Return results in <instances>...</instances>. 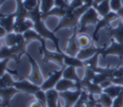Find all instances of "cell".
I'll use <instances>...</instances> for the list:
<instances>
[{"instance_id":"ffe728a7","label":"cell","mask_w":123,"mask_h":107,"mask_svg":"<svg viewBox=\"0 0 123 107\" xmlns=\"http://www.w3.org/2000/svg\"><path fill=\"white\" fill-rule=\"evenodd\" d=\"M62 78H67V79L73 80V81L76 82L77 83H79V84L81 85L82 78H80L79 77L77 72H76V68H74V67H66L65 69H64Z\"/></svg>"},{"instance_id":"e0dca14e","label":"cell","mask_w":123,"mask_h":107,"mask_svg":"<svg viewBox=\"0 0 123 107\" xmlns=\"http://www.w3.org/2000/svg\"><path fill=\"white\" fill-rule=\"evenodd\" d=\"M81 86L84 89L87 90L89 94H98L99 95L100 94L103 93V88L99 84H96V83H93L92 81H84L82 79L81 81Z\"/></svg>"},{"instance_id":"cb8c5ba5","label":"cell","mask_w":123,"mask_h":107,"mask_svg":"<svg viewBox=\"0 0 123 107\" xmlns=\"http://www.w3.org/2000/svg\"><path fill=\"white\" fill-rule=\"evenodd\" d=\"M123 90V86L121 85H117V84H111L110 86H108L107 88H104L103 92L106 93L107 94H109L111 97H112L113 99H115L116 97H117L120 94L121 91Z\"/></svg>"},{"instance_id":"74e56055","label":"cell","mask_w":123,"mask_h":107,"mask_svg":"<svg viewBox=\"0 0 123 107\" xmlns=\"http://www.w3.org/2000/svg\"><path fill=\"white\" fill-rule=\"evenodd\" d=\"M111 9L113 12H117L122 6H121V0H111L110 1Z\"/></svg>"},{"instance_id":"8d00e7d4","label":"cell","mask_w":123,"mask_h":107,"mask_svg":"<svg viewBox=\"0 0 123 107\" xmlns=\"http://www.w3.org/2000/svg\"><path fill=\"white\" fill-rule=\"evenodd\" d=\"M96 73L92 69H89V68H85V73H84V78H82L84 81H93L94 79V77L95 76Z\"/></svg>"},{"instance_id":"3957f363","label":"cell","mask_w":123,"mask_h":107,"mask_svg":"<svg viewBox=\"0 0 123 107\" xmlns=\"http://www.w3.org/2000/svg\"><path fill=\"white\" fill-rule=\"evenodd\" d=\"M99 14L94 7H90L80 18L79 20V32L82 33L86 30L89 25H96L99 22Z\"/></svg>"},{"instance_id":"277c9868","label":"cell","mask_w":123,"mask_h":107,"mask_svg":"<svg viewBox=\"0 0 123 107\" xmlns=\"http://www.w3.org/2000/svg\"><path fill=\"white\" fill-rule=\"evenodd\" d=\"M39 51L43 55L42 61L45 63L49 62L56 63L60 67H64V56L65 53H60L58 51H51L46 48V46H41L39 48Z\"/></svg>"},{"instance_id":"bcb514c9","label":"cell","mask_w":123,"mask_h":107,"mask_svg":"<svg viewBox=\"0 0 123 107\" xmlns=\"http://www.w3.org/2000/svg\"><path fill=\"white\" fill-rule=\"evenodd\" d=\"M102 1H104V0H94V4H93V7L95 8L96 6L98 5L99 4H100Z\"/></svg>"},{"instance_id":"f1b7e54d","label":"cell","mask_w":123,"mask_h":107,"mask_svg":"<svg viewBox=\"0 0 123 107\" xmlns=\"http://www.w3.org/2000/svg\"><path fill=\"white\" fill-rule=\"evenodd\" d=\"M14 81L12 78L10 73H5L4 75L1 76V83H0V88H6V87H14Z\"/></svg>"},{"instance_id":"603a6c76","label":"cell","mask_w":123,"mask_h":107,"mask_svg":"<svg viewBox=\"0 0 123 107\" xmlns=\"http://www.w3.org/2000/svg\"><path fill=\"white\" fill-rule=\"evenodd\" d=\"M110 1L111 0H104L100 4H99L94 9L98 12V14L100 16L104 17V16L107 15L110 12H111V5H110Z\"/></svg>"},{"instance_id":"60d3db41","label":"cell","mask_w":123,"mask_h":107,"mask_svg":"<svg viewBox=\"0 0 123 107\" xmlns=\"http://www.w3.org/2000/svg\"><path fill=\"white\" fill-rule=\"evenodd\" d=\"M55 7L68 9L69 8V3L67 0H55Z\"/></svg>"},{"instance_id":"ac0fdd59","label":"cell","mask_w":123,"mask_h":107,"mask_svg":"<svg viewBox=\"0 0 123 107\" xmlns=\"http://www.w3.org/2000/svg\"><path fill=\"white\" fill-rule=\"evenodd\" d=\"M46 93V101H47V107H57L59 104V92L55 88H51Z\"/></svg>"},{"instance_id":"52a82bcc","label":"cell","mask_w":123,"mask_h":107,"mask_svg":"<svg viewBox=\"0 0 123 107\" xmlns=\"http://www.w3.org/2000/svg\"><path fill=\"white\" fill-rule=\"evenodd\" d=\"M100 55L103 58H105L109 55H116L120 59H123V44L117 42L114 39H111V44L110 46L101 47Z\"/></svg>"},{"instance_id":"5b68a950","label":"cell","mask_w":123,"mask_h":107,"mask_svg":"<svg viewBox=\"0 0 123 107\" xmlns=\"http://www.w3.org/2000/svg\"><path fill=\"white\" fill-rule=\"evenodd\" d=\"M26 56H27L29 62L31 63V71L30 75L28 76V80L31 81V83H35V84L38 85V86H41L42 83H44V78L43 76L41 74V69H40L39 65L37 64L36 61L29 54V53H26Z\"/></svg>"},{"instance_id":"44dd1931","label":"cell","mask_w":123,"mask_h":107,"mask_svg":"<svg viewBox=\"0 0 123 107\" xmlns=\"http://www.w3.org/2000/svg\"><path fill=\"white\" fill-rule=\"evenodd\" d=\"M64 65L66 67H74V68H84V61L79 60L77 57H72L65 54L64 56Z\"/></svg>"},{"instance_id":"4316f807","label":"cell","mask_w":123,"mask_h":107,"mask_svg":"<svg viewBox=\"0 0 123 107\" xmlns=\"http://www.w3.org/2000/svg\"><path fill=\"white\" fill-rule=\"evenodd\" d=\"M99 96V97L98 99V102H99V105H103L104 107H112L113 101H114V99L112 97H111L109 94L104 93V92L100 94Z\"/></svg>"},{"instance_id":"9c48e42d","label":"cell","mask_w":123,"mask_h":107,"mask_svg":"<svg viewBox=\"0 0 123 107\" xmlns=\"http://www.w3.org/2000/svg\"><path fill=\"white\" fill-rule=\"evenodd\" d=\"M66 66L62 67V68L58 71H54L51 73L49 74V77L46 80H45L44 83L41 86V88L44 91H47L51 88H55L56 83L60 81L61 78H62V75H63V72L65 69Z\"/></svg>"},{"instance_id":"ba28073f","label":"cell","mask_w":123,"mask_h":107,"mask_svg":"<svg viewBox=\"0 0 123 107\" xmlns=\"http://www.w3.org/2000/svg\"><path fill=\"white\" fill-rule=\"evenodd\" d=\"M83 88H76L75 90H67L59 92V96L64 100V107H74L82 94Z\"/></svg>"},{"instance_id":"f546056e","label":"cell","mask_w":123,"mask_h":107,"mask_svg":"<svg viewBox=\"0 0 123 107\" xmlns=\"http://www.w3.org/2000/svg\"><path fill=\"white\" fill-rule=\"evenodd\" d=\"M18 41H19V35H18V33H8L7 36H5V44L9 47H12L14 46H16L18 44Z\"/></svg>"},{"instance_id":"30bf717a","label":"cell","mask_w":123,"mask_h":107,"mask_svg":"<svg viewBox=\"0 0 123 107\" xmlns=\"http://www.w3.org/2000/svg\"><path fill=\"white\" fill-rule=\"evenodd\" d=\"M14 87H15L20 92L28 94H35L36 92L39 91L40 89H41V86H38V85L31 83L28 79L15 81Z\"/></svg>"},{"instance_id":"ab89813d","label":"cell","mask_w":123,"mask_h":107,"mask_svg":"<svg viewBox=\"0 0 123 107\" xmlns=\"http://www.w3.org/2000/svg\"><path fill=\"white\" fill-rule=\"evenodd\" d=\"M84 0H72L69 4V8L72 9H76L84 5Z\"/></svg>"},{"instance_id":"ee69618b","label":"cell","mask_w":123,"mask_h":107,"mask_svg":"<svg viewBox=\"0 0 123 107\" xmlns=\"http://www.w3.org/2000/svg\"><path fill=\"white\" fill-rule=\"evenodd\" d=\"M7 34H8V32L6 31V30L0 26V37L2 38V37H4V36H6Z\"/></svg>"},{"instance_id":"4fadbf2b","label":"cell","mask_w":123,"mask_h":107,"mask_svg":"<svg viewBox=\"0 0 123 107\" xmlns=\"http://www.w3.org/2000/svg\"><path fill=\"white\" fill-rule=\"evenodd\" d=\"M16 14L15 12L7 15H4L1 14L0 17V26L6 30L8 33L14 32V24H15Z\"/></svg>"},{"instance_id":"6da1fadb","label":"cell","mask_w":123,"mask_h":107,"mask_svg":"<svg viewBox=\"0 0 123 107\" xmlns=\"http://www.w3.org/2000/svg\"><path fill=\"white\" fill-rule=\"evenodd\" d=\"M90 7H92L89 4H84L82 7L76 9H72L70 8L67 9V14L64 17H62L56 25V27L53 30V32L60 31L63 28H74L77 27L78 25L79 24L80 18L88 9Z\"/></svg>"},{"instance_id":"9a60e30c","label":"cell","mask_w":123,"mask_h":107,"mask_svg":"<svg viewBox=\"0 0 123 107\" xmlns=\"http://www.w3.org/2000/svg\"><path fill=\"white\" fill-rule=\"evenodd\" d=\"M106 30L108 36L111 39H114L117 42L123 44V21L118 24L117 27L111 28V26H108Z\"/></svg>"},{"instance_id":"681fc988","label":"cell","mask_w":123,"mask_h":107,"mask_svg":"<svg viewBox=\"0 0 123 107\" xmlns=\"http://www.w3.org/2000/svg\"><path fill=\"white\" fill-rule=\"evenodd\" d=\"M67 1H68V2L69 3V4H70V2H71V1H72V0H67Z\"/></svg>"},{"instance_id":"8992f818","label":"cell","mask_w":123,"mask_h":107,"mask_svg":"<svg viewBox=\"0 0 123 107\" xmlns=\"http://www.w3.org/2000/svg\"><path fill=\"white\" fill-rule=\"evenodd\" d=\"M118 18H119L118 14H116V12H113V11L110 12L107 15L102 17V19H99V22H98L97 25H95V28H94V31L92 35L93 41H98V40H99L98 35H99V31H100L101 29H103V28H107L108 26H110V23H111V21L115 20V19H118Z\"/></svg>"},{"instance_id":"c3c4849f","label":"cell","mask_w":123,"mask_h":107,"mask_svg":"<svg viewBox=\"0 0 123 107\" xmlns=\"http://www.w3.org/2000/svg\"><path fill=\"white\" fill-rule=\"evenodd\" d=\"M4 1H5V0H1V4H3V3H4Z\"/></svg>"},{"instance_id":"d6a6232c","label":"cell","mask_w":123,"mask_h":107,"mask_svg":"<svg viewBox=\"0 0 123 107\" xmlns=\"http://www.w3.org/2000/svg\"><path fill=\"white\" fill-rule=\"evenodd\" d=\"M10 61L9 58H5V59H2L1 60V63H0V68H1V76L4 75L5 73H14V74H17V72L16 71H10V70L8 69L7 68V64Z\"/></svg>"},{"instance_id":"b9f144b4","label":"cell","mask_w":123,"mask_h":107,"mask_svg":"<svg viewBox=\"0 0 123 107\" xmlns=\"http://www.w3.org/2000/svg\"><path fill=\"white\" fill-rule=\"evenodd\" d=\"M111 81L114 84H117V85H121L123 86V76L120 77V78H111Z\"/></svg>"},{"instance_id":"7a4b0ae2","label":"cell","mask_w":123,"mask_h":107,"mask_svg":"<svg viewBox=\"0 0 123 107\" xmlns=\"http://www.w3.org/2000/svg\"><path fill=\"white\" fill-rule=\"evenodd\" d=\"M34 30L40 34L43 38L45 39H49L54 43V46L56 49V51L60 53H65L62 51L59 46V40L58 38L55 36V33L53 31H50L47 27L46 26V25L44 24V20L43 19H39V20L34 22Z\"/></svg>"},{"instance_id":"f6af8a7d","label":"cell","mask_w":123,"mask_h":107,"mask_svg":"<svg viewBox=\"0 0 123 107\" xmlns=\"http://www.w3.org/2000/svg\"><path fill=\"white\" fill-rule=\"evenodd\" d=\"M116 14H118L119 18H122V19H123V7H121V9H120L119 10L116 12Z\"/></svg>"},{"instance_id":"8fae6325","label":"cell","mask_w":123,"mask_h":107,"mask_svg":"<svg viewBox=\"0 0 123 107\" xmlns=\"http://www.w3.org/2000/svg\"><path fill=\"white\" fill-rule=\"evenodd\" d=\"M78 26L74 28V33L71 36V37L68 39V46L65 50V54L68 55V56L72 57H77L78 53L80 51V46L78 44Z\"/></svg>"},{"instance_id":"836d02e7","label":"cell","mask_w":123,"mask_h":107,"mask_svg":"<svg viewBox=\"0 0 123 107\" xmlns=\"http://www.w3.org/2000/svg\"><path fill=\"white\" fill-rule=\"evenodd\" d=\"M108 78H110L108 77V75L105 74V73H96L95 76L94 77V79H93V83H96V84L100 85L102 83H104L105 80H107Z\"/></svg>"},{"instance_id":"d4e9b609","label":"cell","mask_w":123,"mask_h":107,"mask_svg":"<svg viewBox=\"0 0 123 107\" xmlns=\"http://www.w3.org/2000/svg\"><path fill=\"white\" fill-rule=\"evenodd\" d=\"M66 14H67V9H62V8H58V7H54L49 12L46 13V14H43L42 19L43 20H45L48 16H58V17L62 18L66 15Z\"/></svg>"},{"instance_id":"d6986e66","label":"cell","mask_w":123,"mask_h":107,"mask_svg":"<svg viewBox=\"0 0 123 107\" xmlns=\"http://www.w3.org/2000/svg\"><path fill=\"white\" fill-rule=\"evenodd\" d=\"M23 36L28 43H30L32 41H38L41 43V46H46V39L43 38L40 34H38L34 29L27 31L23 34Z\"/></svg>"},{"instance_id":"7bdbcfd3","label":"cell","mask_w":123,"mask_h":107,"mask_svg":"<svg viewBox=\"0 0 123 107\" xmlns=\"http://www.w3.org/2000/svg\"><path fill=\"white\" fill-rule=\"evenodd\" d=\"M29 107H44L43 105L41 103L40 101H38L37 100H35V101H32L31 104H30Z\"/></svg>"},{"instance_id":"e575fe53","label":"cell","mask_w":123,"mask_h":107,"mask_svg":"<svg viewBox=\"0 0 123 107\" xmlns=\"http://www.w3.org/2000/svg\"><path fill=\"white\" fill-rule=\"evenodd\" d=\"M38 3H39V0H24L23 1L24 6L28 11L33 10L37 6Z\"/></svg>"},{"instance_id":"4dcf8cb0","label":"cell","mask_w":123,"mask_h":107,"mask_svg":"<svg viewBox=\"0 0 123 107\" xmlns=\"http://www.w3.org/2000/svg\"><path fill=\"white\" fill-rule=\"evenodd\" d=\"M55 6V0H41V9L42 14L49 12Z\"/></svg>"},{"instance_id":"7402d4cb","label":"cell","mask_w":123,"mask_h":107,"mask_svg":"<svg viewBox=\"0 0 123 107\" xmlns=\"http://www.w3.org/2000/svg\"><path fill=\"white\" fill-rule=\"evenodd\" d=\"M31 29H34V22L31 19H27L25 21H23L19 25L14 28V32L19 33V34H24L27 31Z\"/></svg>"},{"instance_id":"2e32d148","label":"cell","mask_w":123,"mask_h":107,"mask_svg":"<svg viewBox=\"0 0 123 107\" xmlns=\"http://www.w3.org/2000/svg\"><path fill=\"white\" fill-rule=\"evenodd\" d=\"M99 51H100V47H96L94 45H91L87 48L80 49L79 52L77 55V57L81 61H85V60L92 57L94 55H95Z\"/></svg>"},{"instance_id":"5bb4252c","label":"cell","mask_w":123,"mask_h":107,"mask_svg":"<svg viewBox=\"0 0 123 107\" xmlns=\"http://www.w3.org/2000/svg\"><path fill=\"white\" fill-rule=\"evenodd\" d=\"M71 88H83L80 84L77 83L76 82L73 81L67 78H61L60 81L56 83L55 89H56L58 92H63L67 90H70Z\"/></svg>"},{"instance_id":"f35d334b","label":"cell","mask_w":123,"mask_h":107,"mask_svg":"<svg viewBox=\"0 0 123 107\" xmlns=\"http://www.w3.org/2000/svg\"><path fill=\"white\" fill-rule=\"evenodd\" d=\"M112 107H123V90L117 97L114 99Z\"/></svg>"},{"instance_id":"7c38bea8","label":"cell","mask_w":123,"mask_h":107,"mask_svg":"<svg viewBox=\"0 0 123 107\" xmlns=\"http://www.w3.org/2000/svg\"><path fill=\"white\" fill-rule=\"evenodd\" d=\"M18 93H21V92L15 87L0 88V96L2 98V107L9 106L12 98Z\"/></svg>"},{"instance_id":"d590c367","label":"cell","mask_w":123,"mask_h":107,"mask_svg":"<svg viewBox=\"0 0 123 107\" xmlns=\"http://www.w3.org/2000/svg\"><path fill=\"white\" fill-rule=\"evenodd\" d=\"M99 105V104L98 102V100H96L94 98V95L92 94H89V100H88L87 103H86V105L84 107H97Z\"/></svg>"},{"instance_id":"1f68e13d","label":"cell","mask_w":123,"mask_h":107,"mask_svg":"<svg viewBox=\"0 0 123 107\" xmlns=\"http://www.w3.org/2000/svg\"><path fill=\"white\" fill-rule=\"evenodd\" d=\"M89 92L83 88L82 94H81L80 97H79L77 103L74 105V107H84L86 105V103H87L88 100H89Z\"/></svg>"},{"instance_id":"83f0119b","label":"cell","mask_w":123,"mask_h":107,"mask_svg":"<svg viewBox=\"0 0 123 107\" xmlns=\"http://www.w3.org/2000/svg\"><path fill=\"white\" fill-rule=\"evenodd\" d=\"M93 39H91V37L89 36L86 34H81L78 36V44L80 46L81 49L83 48H87L89 46H90L91 45V41H92Z\"/></svg>"},{"instance_id":"7dc6e473","label":"cell","mask_w":123,"mask_h":107,"mask_svg":"<svg viewBox=\"0 0 123 107\" xmlns=\"http://www.w3.org/2000/svg\"><path fill=\"white\" fill-rule=\"evenodd\" d=\"M57 107H62V105H61V103H60V101H59V104H58Z\"/></svg>"},{"instance_id":"484cf974","label":"cell","mask_w":123,"mask_h":107,"mask_svg":"<svg viewBox=\"0 0 123 107\" xmlns=\"http://www.w3.org/2000/svg\"><path fill=\"white\" fill-rule=\"evenodd\" d=\"M99 56H100V51L97 52L95 55H94L92 57H90V58H89V59L84 61V68H89V69H92V70H94V71H95L96 68L99 67L98 66V59H99Z\"/></svg>"}]
</instances>
